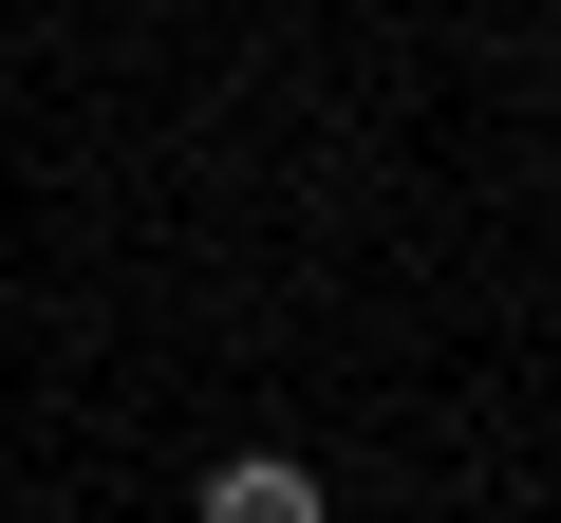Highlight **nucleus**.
<instances>
[{"instance_id": "nucleus-1", "label": "nucleus", "mask_w": 561, "mask_h": 523, "mask_svg": "<svg viewBox=\"0 0 561 523\" xmlns=\"http://www.w3.org/2000/svg\"><path fill=\"white\" fill-rule=\"evenodd\" d=\"M187 523H319V467H300V449H225Z\"/></svg>"}]
</instances>
